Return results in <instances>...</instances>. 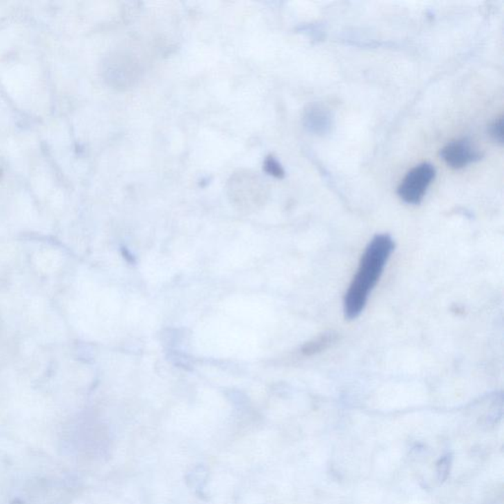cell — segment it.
Returning <instances> with one entry per match:
<instances>
[{"mask_svg":"<svg viewBox=\"0 0 504 504\" xmlns=\"http://www.w3.org/2000/svg\"><path fill=\"white\" fill-rule=\"evenodd\" d=\"M393 250V239L385 234H377L366 246L344 300L347 318L355 319L362 314Z\"/></svg>","mask_w":504,"mask_h":504,"instance_id":"obj_1","label":"cell"},{"mask_svg":"<svg viewBox=\"0 0 504 504\" xmlns=\"http://www.w3.org/2000/svg\"><path fill=\"white\" fill-rule=\"evenodd\" d=\"M435 177V168L432 164H419L413 168L401 182L398 188L399 197L408 204H419Z\"/></svg>","mask_w":504,"mask_h":504,"instance_id":"obj_2","label":"cell"},{"mask_svg":"<svg viewBox=\"0 0 504 504\" xmlns=\"http://www.w3.org/2000/svg\"><path fill=\"white\" fill-rule=\"evenodd\" d=\"M440 156L447 166L456 170L465 168L482 158L481 152L467 139L451 141L442 148Z\"/></svg>","mask_w":504,"mask_h":504,"instance_id":"obj_3","label":"cell"},{"mask_svg":"<svg viewBox=\"0 0 504 504\" xmlns=\"http://www.w3.org/2000/svg\"><path fill=\"white\" fill-rule=\"evenodd\" d=\"M303 120H305V127L310 132L319 134V135L327 133L332 124L331 116L328 113L327 109L319 106V105L310 107L305 111Z\"/></svg>","mask_w":504,"mask_h":504,"instance_id":"obj_4","label":"cell"},{"mask_svg":"<svg viewBox=\"0 0 504 504\" xmlns=\"http://www.w3.org/2000/svg\"><path fill=\"white\" fill-rule=\"evenodd\" d=\"M336 339L337 335L334 334V333H325V334L320 335L316 339L312 340V341L305 344L303 348V353L305 355H314V353L322 352L328 347L331 346L336 341Z\"/></svg>","mask_w":504,"mask_h":504,"instance_id":"obj_5","label":"cell"},{"mask_svg":"<svg viewBox=\"0 0 504 504\" xmlns=\"http://www.w3.org/2000/svg\"><path fill=\"white\" fill-rule=\"evenodd\" d=\"M503 116H499L490 127V136L499 144H503Z\"/></svg>","mask_w":504,"mask_h":504,"instance_id":"obj_6","label":"cell"},{"mask_svg":"<svg viewBox=\"0 0 504 504\" xmlns=\"http://www.w3.org/2000/svg\"><path fill=\"white\" fill-rule=\"evenodd\" d=\"M265 170L269 175H273V177H278V179H282L284 177L285 172L284 168L280 165L279 162L277 160L274 159L273 157H269L265 161Z\"/></svg>","mask_w":504,"mask_h":504,"instance_id":"obj_7","label":"cell"},{"mask_svg":"<svg viewBox=\"0 0 504 504\" xmlns=\"http://www.w3.org/2000/svg\"><path fill=\"white\" fill-rule=\"evenodd\" d=\"M450 464L451 458L448 455L440 459L437 463V475H439L440 482H444L448 476L449 471H450Z\"/></svg>","mask_w":504,"mask_h":504,"instance_id":"obj_8","label":"cell"}]
</instances>
